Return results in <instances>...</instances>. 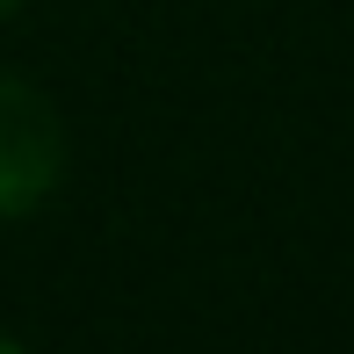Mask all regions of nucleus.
<instances>
[{
    "label": "nucleus",
    "mask_w": 354,
    "mask_h": 354,
    "mask_svg": "<svg viewBox=\"0 0 354 354\" xmlns=\"http://www.w3.org/2000/svg\"><path fill=\"white\" fill-rule=\"evenodd\" d=\"M66 181V116L22 73H0V224L37 217Z\"/></svg>",
    "instance_id": "f257e3e1"
},
{
    "label": "nucleus",
    "mask_w": 354,
    "mask_h": 354,
    "mask_svg": "<svg viewBox=\"0 0 354 354\" xmlns=\"http://www.w3.org/2000/svg\"><path fill=\"white\" fill-rule=\"evenodd\" d=\"M29 8V0H0V22H15V15H22Z\"/></svg>",
    "instance_id": "f03ea898"
},
{
    "label": "nucleus",
    "mask_w": 354,
    "mask_h": 354,
    "mask_svg": "<svg viewBox=\"0 0 354 354\" xmlns=\"http://www.w3.org/2000/svg\"><path fill=\"white\" fill-rule=\"evenodd\" d=\"M0 354H29V347H22V340H8V333H0Z\"/></svg>",
    "instance_id": "7ed1b4c3"
}]
</instances>
